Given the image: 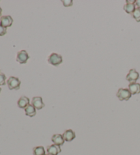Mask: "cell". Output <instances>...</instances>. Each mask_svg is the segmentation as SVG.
Returning a JSON list of instances; mask_svg holds the SVG:
<instances>
[{
  "label": "cell",
  "mask_w": 140,
  "mask_h": 155,
  "mask_svg": "<svg viewBox=\"0 0 140 155\" xmlns=\"http://www.w3.org/2000/svg\"><path fill=\"white\" fill-rule=\"evenodd\" d=\"M45 155H50V154H45Z\"/></svg>",
  "instance_id": "obj_23"
},
{
  "label": "cell",
  "mask_w": 140,
  "mask_h": 155,
  "mask_svg": "<svg viewBox=\"0 0 140 155\" xmlns=\"http://www.w3.org/2000/svg\"><path fill=\"white\" fill-rule=\"evenodd\" d=\"M48 61H49L50 64L57 66L61 64L62 62V57L60 55L57 54V53H53L49 57Z\"/></svg>",
  "instance_id": "obj_3"
},
{
  "label": "cell",
  "mask_w": 140,
  "mask_h": 155,
  "mask_svg": "<svg viewBox=\"0 0 140 155\" xmlns=\"http://www.w3.org/2000/svg\"><path fill=\"white\" fill-rule=\"evenodd\" d=\"M32 104L35 108L38 110H40L43 107H45V103H43L42 98L40 97H35L32 98Z\"/></svg>",
  "instance_id": "obj_7"
},
{
  "label": "cell",
  "mask_w": 140,
  "mask_h": 155,
  "mask_svg": "<svg viewBox=\"0 0 140 155\" xmlns=\"http://www.w3.org/2000/svg\"><path fill=\"white\" fill-rule=\"evenodd\" d=\"M1 91H2V89H1V87H0V93H1Z\"/></svg>",
  "instance_id": "obj_22"
},
{
  "label": "cell",
  "mask_w": 140,
  "mask_h": 155,
  "mask_svg": "<svg viewBox=\"0 0 140 155\" xmlns=\"http://www.w3.org/2000/svg\"><path fill=\"white\" fill-rule=\"evenodd\" d=\"M6 77L4 73H0V86L2 85H5L6 84Z\"/></svg>",
  "instance_id": "obj_17"
},
{
  "label": "cell",
  "mask_w": 140,
  "mask_h": 155,
  "mask_svg": "<svg viewBox=\"0 0 140 155\" xmlns=\"http://www.w3.org/2000/svg\"><path fill=\"white\" fill-rule=\"evenodd\" d=\"M36 108L32 105H29L25 109V115L29 117H34L36 116Z\"/></svg>",
  "instance_id": "obj_13"
},
{
  "label": "cell",
  "mask_w": 140,
  "mask_h": 155,
  "mask_svg": "<svg viewBox=\"0 0 140 155\" xmlns=\"http://www.w3.org/2000/svg\"><path fill=\"white\" fill-rule=\"evenodd\" d=\"M128 90L131 94H138L140 93V84L137 83H131L128 85Z\"/></svg>",
  "instance_id": "obj_12"
},
{
  "label": "cell",
  "mask_w": 140,
  "mask_h": 155,
  "mask_svg": "<svg viewBox=\"0 0 140 155\" xmlns=\"http://www.w3.org/2000/svg\"><path fill=\"white\" fill-rule=\"evenodd\" d=\"M7 33V28L0 25V36H3Z\"/></svg>",
  "instance_id": "obj_19"
},
{
  "label": "cell",
  "mask_w": 140,
  "mask_h": 155,
  "mask_svg": "<svg viewBox=\"0 0 140 155\" xmlns=\"http://www.w3.org/2000/svg\"><path fill=\"white\" fill-rule=\"evenodd\" d=\"M18 107L21 109H25L29 105V99L27 97H21L17 102Z\"/></svg>",
  "instance_id": "obj_11"
},
{
  "label": "cell",
  "mask_w": 140,
  "mask_h": 155,
  "mask_svg": "<svg viewBox=\"0 0 140 155\" xmlns=\"http://www.w3.org/2000/svg\"><path fill=\"white\" fill-rule=\"evenodd\" d=\"M62 2L63 5L65 7L72 6V4H72V3H73V2H72V0H62Z\"/></svg>",
  "instance_id": "obj_18"
},
{
  "label": "cell",
  "mask_w": 140,
  "mask_h": 155,
  "mask_svg": "<svg viewBox=\"0 0 140 155\" xmlns=\"http://www.w3.org/2000/svg\"><path fill=\"white\" fill-rule=\"evenodd\" d=\"M34 155H45V150L43 146H37L33 149Z\"/></svg>",
  "instance_id": "obj_15"
},
{
  "label": "cell",
  "mask_w": 140,
  "mask_h": 155,
  "mask_svg": "<svg viewBox=\"0 0 140 155\" xmlns=\"http://www.w3.org/2000/svg\"><path fill=\"white\" fill-rule=\"evenodd\" d=\"M29 55L28 52L25 50L20 51L17 53V61L18 63L21 64H26L27 61L29 60Z\"/></svg>",
  "instance_id": "obj_4"
},
{
  "label": "cell",
  "mask_w": 140,
  "mask_h": 155,
  "mask_svg": "<svg viewBox=\"0 0 140 155\" xmlns=\"http://www.w3.org/2000/svg\"><path fill=\"white\" fill-rule=\"evenodd\" d=\"M13 23V19L10 16H3L0 18V25L4 28H9L11 27Z\"/></svg>",
  "instance_id": "obj_6"
},
{
  "label": "cell",
  "mask_w": 140,
  "mask_h": 155,
  "mask_svg": "<svg viewBox=\"0 0 140 155\" xmlns=\"http://www.w3.org/2000/svg\"><path fill=\"white\" fill-rule=\"evenodd\" d=\"M137 6V8L140 9V0H136L135 4Z\"/></svg>",
  "instance_id": "obj_20"
},
{
  "label": "cell",
  "mask_w": 140,
  "mask_h": 155,
  "mask_svg": "<svg viewBox=\"0 0 140 155\" xmlns=\"http://www.w3.org/2000/svg\"><path fill=\"white\" fill-rule=\"evenodd\" d=\"M7 84L8 86L9 90H17L20 88L21 81L18 79V78H17V77H10V78L8 79Z\"/></svg>",
  "instance_id": "obj_1"
},
{
  "label": "cell",
  "mask_w": 140,
  "mask_h": 155,
  "mask_svg": "<svg viewBox=\"0 0 140 155\" xmlns=\"http://www.w3.org/2000/svg\"><path fill=\"white\" fill-rule=\"evenodd\" d=\"M2 8L0 7V17H2L1 16H2Z\"/></svg>",
  "instance_id": "obj_21"
},
{
  "label": "cell",
  "mask_w": 140,
  "mask_h": 155,
  "mask_svg": "<svg viewBox=\"0 0 140 155\" xmlns=\"http://www.w3.org/2000/svg\"><path fill=\"white\" fill-rule=\"evenodd\" d=\"M47 151L48 154L50 155H58L59 153H60L62 150L60 148V146L55 145V144H53L47 147Z\"/></svg>",
  "instance_id": "obj_8"
},
{
  "label": "cell",
  "mask_w": 140,
  "mask_h": 155,
  "mask_svg": "<svg viewBox=\"0 0 140 155\" xmlns=\"http://www.w3.org/2000/svg\"><path fill=\"white\" fill-rule=\"evenodd\" d=\"M139 77V74L136 71L135 69H131L129 71L127 75H126V79L128 82L131 83H136V81L138 80Z\"/></svg>",
  "instance_id": "obj_5"
},
{
  "label": "cell",
  "mask_w": 140,
  "mask_h": 155,
  "mask_svg": "<svg viewBox=\"0 0 140 155\" xmlns=\"http://www.w3.org/2000/svg\"><path fill=\"white\" fill-rule=\"evenodd\" d=\"M117 97L120 101H128L131 97V93L128 89H124V88H120L117 92Z\"/></svg>",
  "instance_id": "obj_2"
},
{
  "label": "cell",
  "mask_w": 140,
  "mask_h": 155,
  "mask_svg": "<svg viewBox=\"0 0 140 155\" xmlns=\"http://www.w3.org/2000/svg\"><path fill=\"white\" fill-rule=\"evenodd\" d=\"M52 141H53V143L59 146H62L64 143V141H65L62 135H60V134L53 135L52 136Z\"/></svg>",
  "instance_id": "obj_9"
},
{
  "label": "cell",
  "mask_w": 140,
  "mask_h": 155,
  "mask_svg": "<svg viewBox=\"0 0 140 155\" xmlns=\"http://www.w3.org/2000/svg\"><path fill=\"white\" fill-rule=\"evenodd\" d=\"M62 136L64 140L66 141H71L74 140L75 137H76V135H75V133L73 130L71 129H68L66 130V131L63 133Z\"/></svg>",
  "instance_id": "obj_10"
},
{
  "label": "cell",
  "mask_w": 140,
  "mask_h": 155,
  "mask_svg": "<svg viewBox=\"0 0 140 155\" xmlns=\"http://www.w3.org/2000/svg\"><path fill=\"white\" fill-rule=\"evenodd\" d=\"M135 4L131 3H126L124 6V10L128 14H133L135 10Z\"/></svg>",
  "instance_id": "obj_14"
},
{
  "label": "cell",
  "mask_w": 140,
  "mask_h": 155,
  "mask_svg": "<svg viewBox=\"0 0 140 155\" xmlns=\"http://www.w3.org/2000/svg\"><path fill=\"white\" fill-rule=\"evenodd\" d=\"M133 17L135 19L137 22H140V9L136 8L134 12L132 14Z\"/></svg>",
  "instance_id": "obj_16"
}]
</instances>
